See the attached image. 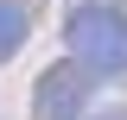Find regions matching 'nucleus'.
I'll return each mask as SVG.
<instances>
[{
  "mask_svg": "<svg viewBox=\"0 0 127 120\" xmlns=\"http://www.w3.org/2000/svg\"><path fill=\"white\" fill-rule=\"evenodd\" d=\"M64 38H70L76 63L95 82H121L127 76V13L121 6H108V0H70Z\"/></svg>",
  "mask_w": 127,
  "mask_h": 120,
  "instance_id": "1",
  "label": "nucleus"
},
{
  "mask_svg": "<svg viewBox=\"0 0 127 120\" xmlns=\"http://www.w3.org/2000/svg\"><path fill=\"white\" fill-rule=\"evenodd\" d=\"M89 95H95V76L83 63H51L32 89V107H38V120H83Z\"/></svg>",
  "mask_w": 127,
  "mask_h": 120,
  "instance_id": "2",
  "label": "nucleus"
},
{
  "mask_svg": "<svg viewBox=\"0 0 127 120\" xmlns=\"http://www.w3.org/2000/svg\"><path fill=\"white\" fill-rule=\"evenodd\" d=\"M32 38V0H0V63Z\"/></svg>",
  "mask_w": 127,
  "mask_h": 120,
  "instance_id": "3",
  "label": "nucleus"
},
{
  "mask_svg": "<svg viewBox=\"0 0 127 120\" xmlns=\"http://www.w3.org/2000/svg\"><path fill=\"white\" fill-rule=\"evenodd\" d=\"M95 120H127V107H114V114H95Z\"/></svg>",
  "mask_w": 127,
  "mask_h": 120,
  "instance_id": "4",
  "label": "nucleus"
}]
</instances>
